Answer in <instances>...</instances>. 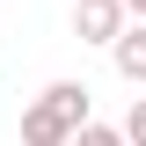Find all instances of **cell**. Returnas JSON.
Instances as JSON below:
<instances>
[{
  "mask_svg": "<svg viewBox=\"0 0 146 146\" xmlns=\"http://www.w3.org/2000/svg\"><path fill=\"white\" fill-rule=\"evenodd\" d=\"M117 29H124V7H117V0H73V36H80V44H117Z\"/></svg>",
  "mask_w": 146,
  "mask_h": 146,
  "instance_id": "6da1fadb",
  "label": "cell"
},
{
  "mask_svg": "<svg viewBox=\"0 0 146 146\" xmlns=\"http://www.w3.org/2000/svg\"><path fill=\"white\" fill-rule=\"evenodd\" d=\"M36 102L51 110V117H58V124H66V131H80V124H88V117H95V110H88V80H51V88L36 95Z\"/></svg>",
  "mask_w": 146,
  "mask_h": 146,
  "instance_id": "7a4b0ae2",
  "label": "cell"
},
{
  "mask_svg": "<svg viewBox=\"0 0 146 146\" xmlns=\"http://www.w3.org/2000/svg\"><path fill=\"white\" fill-rule=\"evenodd\" d=\"M110 66L124 73L131 88H146V22H124V29H117V44H110Z\"/></svg>",
  "mask_w": 146,
  "mask_h": 146,
  "instance_id": "3957f363",
  "label": "cell"
},
{
  "mask_svg": "<svg viewBox=\"0 0 146 146\" xmlns=\"http://www.w3.org/2000/svg\"><path fill=\"white\" fill-rule=\"evenodd\" d=\"M66 139H73V131L58 124L44 102H29V110H22V146H66Z\"/></svg>",
  "mask_w": 146,
  "mask_h": 146,
  "instance_id": "277c9868",
  "label": "cell"
},
{
  "mask_svg": "<svg viewBox=\"0 0 146 146\" xmlns=\"http://www.w3.org/2000/svg\"><path fill=\"white\" fill-rule=\"evenodd\" d=\"M66 146H124V139H117V124H102V117H88V124L73 131Z\"/></svg>",
  "mask_w": 146,
  "mask_h": 146,
  "instance_id": "5b68a950",
  "label": "cell"
},
{
  "mask_svg": "<svg viewBox=\"0 0 146 146\" xmlns=\"http://www.w3.org/2000/svg\"><path fill=\"white\" fill-rule=\"evenodd\" d=\"M117 139H124V146H146V95H131L124 124H117Z\"/></svg>",
  "mask_w": 146,
  "mask_h": 146,
  "instance_id": "8992f818",
  "label": "cell"
},
{
  "mask_svg": "<svg viewBox=\"0 0 146 146\" xmlns=\"http://www.w3.org/2000/svg\"><path fill=\"white\" fill-rule=\"evenodd\" d=\"M124 7V22H146V0H117Z\"/></svg>",
  "mask_w": 146,
  "mask_h": 146,
  "instance_id": "52a82bcc",
  "label": "cell"
}]
</instances>
